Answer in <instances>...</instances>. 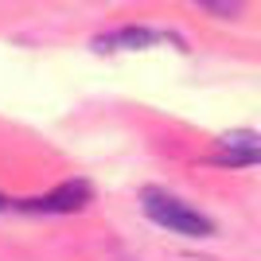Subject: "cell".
<instances>
[{
  "mask_svg": "<svg viewBox=\"0 0 261 261\" xmlns=\"http://www.w3.org/2000/svg\"><path fill=\"white\" fill-rule=\"evenodd\" d=\"M141 203H144V215L152 222H160L164 230H175V234H187V238H211L215 234V222L207 215H199L195 207H187L184 199L168 195L160 187H144Z\"/></svg>",
  "mask_w": 261,
  "mask_h": 261,
  "instance_id": "cell-1",
  "label": "cell"
},
{
  "mask_svg": "<svg viewBox=\"0 0 261 261\" xmlns=\"http://www.w3.org/2000/svg\"><path fill=\"white\" fill-rule=\"evenodd\" d=\"M90 195H94V187H90L86 179H70V184H63L59 191H51V195H43V199H28L20 207L23 211H43V215H66V211H82L90 203Z\"/></svg>",
  "mask_w": 261,
  "mask_h": 261,
  "instance_id": "cell-2",
  "label": "cell"
},
{
  "mask_svg": "<svg viewBox=\"0 0 261 261\" xmlns=\"http://www.w3.org/2000/svg\"><path fill=\"white\" fill-rule=\"evenodd\" d=\"M218 164H261V133H226L218 137V152H215Z\"/></svg>",
  "mask_w": 261,
  "mask_h": 261,
  "instance_id": "cell-3",
  "label": "cell"
},
{
  "mask_svg": "<svg viewBox=\"0 0 261 261\" xmlns=\"http://www.w3.org/2000/svg\"><path fill=\"white\" fill-rule=\"evenodd\" d=\"M156 39H164L160 32H144V28H125V32H113V35H101L98 51H113V47H144V43H156Z\"/></svg>",
  "mask_w": 261,
  "mask_h": 261,
  "instance_id": "cell-4",
  "label": "cell"
}]
</instances>
